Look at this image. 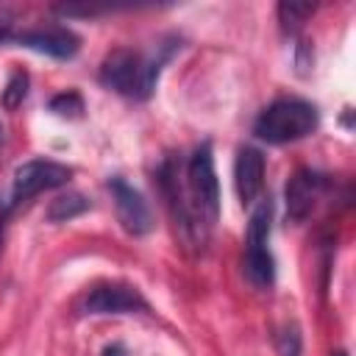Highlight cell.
<instances>
[{
	"label": "cell",
	"instance_id": "5b68a950",
	"mask_svg": "<svg viewBox=\"0 0 356 356\" xmlns=\"http://www.w3.org/2000/svg\"><path fill=\"white\" fill-rule=\"evenodd\" d=\"M70 167L58 164V161H50V159H33V161H25L17 167L14 172V181H11V192H8V200L3 206V214L25 200H31L33 195L39 192H47V189H56V186H64L70 181Z\"/></svg>",
	"mask_w": 356,
	"mask_h": 356
},
{
	"label": "cell",
	"instance_id": "7c38bea8",
	"mask_svg": "<svg viewBox=\"0 0 356 356\" xmlns=\"http://www.w3.org/2000/svg\"><path fill=\"white\" fill-rule=\"evenodd\" d=\"M25 95H28V75L22 70H14L11 78H8V83H6V89H3V97H0L3 100V108L14 111L17 106H22Z\"/></svg>",
	"mask_w": 356,
	"mask_h": 356
},
{
	"label": "cell",
	"instance_id": "8992f818",
	"mask_svg": "<svg viewBox=\"0 0 356 356\" xmlns=\"http://www.w3.org/2000/svg\"><path fill=\"white\" fill-rule=\"evenodd\" d=\"M108 192H111L120 225L134 236H145L153 228V214L147 209V200L122 178H111L108 181Z\"/></svg>",
	"mask_w": 356,
	"mask_h": 356
},
{
	"label": "cell",
	"instance_id": "7a4b0ae2",
	"mask_svg": "<svg viewBox=\"0 0 356 356\" xmlns=\"http://www.w3.org/2000/svg\"><path fill=\"white\" fill-rule=\"evenodd\" d=\"M161 61L164 58H145L134 50H114L100 64V83L125 97L145 100L156 89Z\"/></svg>",
	"mask_w": 356,
	"mask_h": 356
},
{
	"label": "cell",
	"instance_id": "8fae6325",
	"mask_svg": "<svg viewBox=\"0 0 356 356\" xmlns=\"http://www.w3.org/2000/svg\"><path fill=\"white\" fill-rule=\"evenodd\" d=\"M89 209V200L83 197V195H61V197H56L53 203H50V209H47V220L50 222H67V220H72V217H78V214H83Z\"/></svg>",
	"mask_w": 356,
	"mask_h": 356
},
{
	"label": "cell",
	"instance_id": "ba28073f",
	"mask_svg": "<svg viewBox=\"0 0 356 356\" xmlns=\"http://www.w3.org/2000/svg\"><path fill=\"white\" fill-rule=\"evenodd\" d=\"M83 312L86 314H134V312H147V300L134 286L103 284L83 298Z\"/></svg>",
	"mask_w": 356,
	"mask_h": 356
},
{
	"label": "cell",
	"instance_id": "6da1fadb",
	"mask_svg": "<svg viewBox=\"0 0 356 356\" xmlns=\"http://www.w3.org/2000/svg\"><path fill=\"white\" fill-rule=\"evenodd\" d=\"M164 192L170 197L172 214L184 231H195L203 239V231L217 222L220 214V184L214 172L211 147L203 145L192 153L184 170V186L170 170H164Z\"/></svg>",
	"mask_w": 356,
	"mask_h": 356
},
{
	"label": "cell",
	"instance_id": "4fadbf2b",
	"mask_svg": "<svg viewBox=\"0 0 356 356\" xmlns=\"http://www.w3.org/2000/svg\"><path fill=\"white\" fill-rule=\"evenodd\" d=\"M312 11H314L312 3H281L278 6V17H281L284 28H298Z\"/></svg>",
	"mask_w": 356,
	"mask_h": 356
},
{
	"label": "cell",
	"instance_id": "9c48e42d",
	"mask_svg": "<svg viewBox=\"0 0 356 356\" xmlns=\"http://www.w3.org/2000/svg\"><path fill=\"white\" fill-rule=\"evenodd\" d=\"M323 186H325L323 175H317L312 170L295 172L286 184V220L289 222H303L312 214L314 203L320 200Z\"/></svg>",
	"mask_w": 356,
	"mask_h": 356
},
{
	"label": "cell",
	"instance_id": "30bf717a",
	"mask_svg": "<svg viewBox=\"0 0 356 356\" xmlns=\"http://www.w3.org/2000/svg\"><path fill=\"white\" fill-rule=\"evenodd\" d=\"M234 186L245 206H250L264 186V156L256 147H242L234 164Z\"/></svg>",
	"mask_w": 356,
	"mask_h": 356
},
{
	"label": "cell",
	"instance_id": "5bb4252c",
	"mask_svg": "<svg viewBox=\"0 0 356 356\" xmlns=\"http://www.w3.org/2000/svg\"><path fill=\"white\" fill-rule=\"evenodd\" d=\"M50 108L61 117H78L83 111V100L75 95V92H64V95H56L50 100Z\"/></svg>",
	"mask_w": 356,
	"mask_h": 356
},
{
	"label": "cell",
	"instance_id": "277c9868",
	"mask_svg": "<svg viewBox=\"0 0 356 356\" xmlns=\"http://www.w3.org/2000/svg\"><path fill=\"white\" fill-rule=\"evenodd\" d=\"M270 214H273V206L270 200H261L253 214H250V222H248V245H245V275L253 286H270L273 278H275V264H273V256H270Z\"/></svg>",
	"mask_w": 356,
	"mask_h": 356
},
{
	"label": "cell",
	"instance_id": "d6986e66",
	"mask_svg": "<svg viewBox=\"0 0 356 356\" xmlns=\"http://www.w3.org/2000/svg\"><path fill=\"white\" fill-rule=\"evenodd\" d=\"M331 356H348V353H342V350H337V353H331Z\"/></svg>",
	"mask_w": 356,
	"mask_h": 356
},
{
	"label": "cell",
	"instance_id": "3957f363",
	"mask_svg": "<svg viewBox=\"0 0 356 356\" xmlns=\"http://www.w3.org/2000/svg\"><path fill=\"white\" fill-rule=\"evenodd\" d=\"M314 128H317V108L306 100L284 97V100L270 103L259 114L253 134L267 145H286V142H298L309 136Z\"/></svg>",
	"mask_w": 356,
	"mask_h": 356
},
{
	"label": "cell",
	"instance_id": "9a60e30c",
	"mask_svg": "<svg viewBox=\"0 0 356 356\" xmlns=\"http://www.w3.org/2000/svg\"><path fill=\"white\" fill-rule=\"evenodd\" d=\"M278 353L281 356H300V334H298V328H286L278 337Z\"/></svg>",
	"mask_w": 356,
	"mask_h": 356
},
{
	"label": "cell",
	"instance_id": "2e32d148",
	"mask_svg": "<svg viewBox=\"0 0 356 356\" xmlns=\"http://www.w3.org/2000/svg\"><path fill=\"white\" fill-rule=\"evenodd\" d=\"M14 25H17V17L8 8H0V44L14 39Z\"/></svg>",
	"mask_w": 356,
	"mask_h": 356
},
{
	"label": "cell",
	"instance_id": "e0dca14e",
	"mask_svg": "<svg viewBox=\"0 0 356 356\" xmlns=\"http://www.w3.org/2000/svg\"><path fill=\"white\" fill-rule=\"evenodd\" d=\"M100 356H128V350H125L122 345H117V342H114V345H106Z\"/></svg>",
	"mask_w": 356,
	"mask_h": 356
},
{
	"label": "cell",
	"instance_id": "52a82bcc",
	"mask_svg": "<svg viewBox=\"0 0 356 356\" xmlns=\"http://www.w3.org/2000/svg\"><path fill=\"white\" fill-rule=\"evenodd\" d=\"M11 42L19 44V47H28V50L53 56V58H72V56L78 53V36H75L70 28H64V25H39V28H28V31L14 33Z\"/></svg>",
	"mask_w": 356,
	"mask_h": 356
},
{
	"label": "cell",
	"instance_id": "ac0fdd59",
	"mask_svg": "<svg viewBox=\"0 0 356 356\" xmlns=\"http://www.w3.org/2000/svg\"><path fill=\"white\" fill-rule=\"evenodd\" d=\"M0 150H3V125H0Z\"/></svg>",
	"mask_w": 356,
	"mask_h": 356
}]
</instances>
